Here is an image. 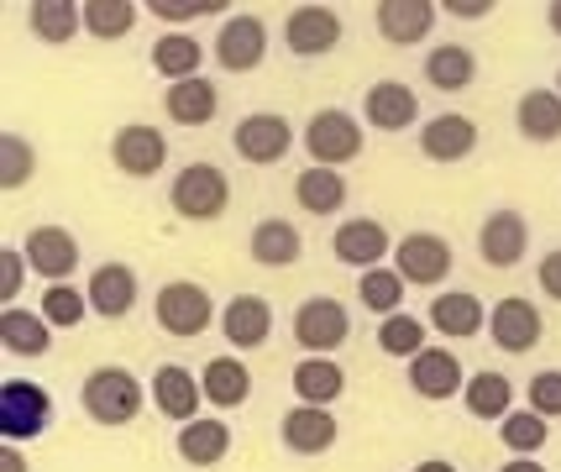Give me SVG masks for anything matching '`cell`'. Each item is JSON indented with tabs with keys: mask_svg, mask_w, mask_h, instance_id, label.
Returning <instances> with one entry per match:
<instances>
[{
	"mask_svg": "<svg viewBox=\"0 0 561 472\" xmlns=\"http://www.w3.org/2000/svg\"><path fill=\"white\" fill-rule=\"evenodd\" d=\"M220 336L237 352H257L273 336V304L263 295H237L220 310Z\"/></svg>",
	"mask_w": 561,
	"mask_h": 472,
	"instance_id": "obj_12",
	"label": "cell"
},
{
	"mask_svg": "<svg viewBox=\"0 0 561 472\" xmlns=\"http://www.w3.org/2000/svg\"><path fill=\"white\" fill-rule=\"evenodd\" d=\"M284 37H289V53L320 58V53H331L342 43V16H336L331 5H299V11H289Z\"/></svg>",
	"mask_w": 561,
	"mask_h": 472,
	"instance_id": "obj_13",
	"label": "cell"
},
{
	"mask_svg": "<svg viewBox=\"0 0 561 472\" xmlns=\"http://www.w3.org/2000/svg\"><path fill=\"white\" fill-rule=\"evenodd\" d=\"M425 79H431L436 90H467V84L478 79V58H472V48H462V43H440L436 53H425Z\"/></svg>",
	"mask_w": 561,
	"mask_h": 472,
	"instance_id": "obj_36",
	"label": "cell"
},
{
	"mask_svg": "<svg viewBox=\"0 0 561 472\" xmlns=\"http://www.w3.org/2000/svg\"><path fill=\"white\" fill-rule=\"evenodd\" d=\"M26 268H32V263H26L22 247H0V299H5V304H16Z\"/></svg>",
	"mask_w": 561,
	"mask_h": 472,
	"instance_id": "obj_44",
	"label": "cell"
},
{
	"mask_svg": "<svg viewBox=\"0 0 561 472\" xmlns=\"http://www.w3.org/2000/svg\"><path fill=\"white\" fill-rule=\"evenodd\" d=\"M557 95H561V74H557Z\"/></svg>",
	"mask_w": 561,
	"mask_h": 472,
	"instance_id": "obj_52",
	"label": "cell"
},
{
	"mask_svg": "<svg viewBox=\"0 0 561 472\" xmlns=\"http://www.w3.org/2000/svg\"><path fill=\"white\" fill-rule=\"evenodd\" d=\"M336 415L331 410H316V404H299V410H289L284 415V447L294 451V457H320V451L336 447Z\"/></svg>",
	"mask_w": 561,
	"mask_h": 472,
	"instance_id": "obj_22",
	"label": "cell"
},
{
	"mask_svg": "<svg viewBox=\"0 0 561 472\" xmlns=\"http://www.w3.org/2000/svg\"><path fill=\"white\" fill-rule=\"evenodd\" d=\"M0 472H26V457L16 441H0Z\"/></svg>",
	"mask_w": 561,
	"mask_h": 472,
	"instance_id": "obj_48",
	"label": "cell"
},
{
	"mask_svg": "<svg viewBox=\"0 0 561 472\" xmlns=\"http://www.w3.org/2000/svg\"><path fill=\"white\" fill-rule=\"evenodd\" d=\"M540 289H546V295L551 299H561V247L557 252H546V263H540Z\"/></svg>",
	"mask_w": 561,
	"mask_h": 472,
	"instance_id": "obj_46",
	"label": "cell"
},
{
	"mask_svg": "<svg viewBox=\"0 0 561 472\" xmlns=\"http://www.w3.org/2000/svg\"><path fill=\"white\" fill-rule=\"evenodd\" d=\"M489 336L504 352H530L540 342V310L530 299H499L489 315Z\"/></svg>",
	"mask_w": 561,
	"mask_h": 472,
	"instance_id": "obj_21",
	"label": "cell"
},
{
	"mask_svg": "<svg viewBox=\"0 0 561 472\" xmlns=\"http://www.w3.org/2000/svg\"><path fill=\"white\" fill-rule=\"evenodd\" d=\"M48 425H53V399H48V389H37V383H26V378L0 383V436H5V441L43 436Z\"/></svg>",
	"mask_w": 561,
	"mask_h": 472,
	"instance_id": "obj_4",
	"label": "cell"
},
{
	"mask_svg": "<svg viewBox=\"0 0 561 472\" xmlns=\"http://www.w3.org/2000/svg\"><path fill=\"white\" fill-rule=\"evenodd\" d=\"M163 105H169L173 126H205V122H216L220 90L210 84V79H184V84H169Z\"/></svg>",
	"mask_w": 561,
	"mask_h": 472,
	"instance_id": "obj_26",
	"label": "cell"
},
{
	"mask_svg": "<svg viewBox=\"0 0 561 472\" xmlns=\"http://www.w3.org/2000/svg\"><path fill=\"white\" fill-rule=\"evenodd\" d=\"M514 122H519V131H525L530 142H557L561 137V95L557 90H525Z\"/></svg>",
	"mask_w": 561,
	"mask_h": 472,
	"instance_id": "obj_33",
	"label": "cell"
},
{
	"mask_svg": "<svg viewBox=\"0 0 561 472\" xmlns=\"http://www.w3.org/2000/svg\"><path fill=\"white\" fill-rule=\"evenodd\" d=\"M378 347L389 352V357H420L425 352V321H415V315H389V321L378 325Z\"/></svg>",
	"mask_w": 561,
	"mask_h": 472,
	"instance_id": "obj_41",
	"label": "cell"
},
{
	"mask_svg": "<svg viewBox=\"0 0 561 472\" xmlns=\"http://www.w3.org/2000/svg\"><path fill=\"white\" fill-rule=\"evenodd\" d=\"M0 347L11 352V357H48L53 352V325L43 315H32L22 304H11L5 315H0Z\"/></svg>",
	"mask_w": 561,
	"mask_h": 472,
	"instance_id": "obj_25",
	"label": "cell"
},
{
	"mask_svg": "<svg viewBox=\"0 0 561 472\" xmlns=\"http://www.w3.org/2000/svg\"><path fill=\"white\" fill-rule=\"evenodd\" d=\"M393 274L404 278V284H420V289L440 284V278L451 274V247H446V237H436V231L399 237V242H393Z\"/></svg>",
	"mask_w": 561,
	"mask_h": 472,
	"instance_id": "obj_7",
	"label": "cell"
},
{
	"mask_svg": "<svg viewBox=\"0 0 561 472\" xmlns=\"http://www.w3.org/2000/svg\"><path fill=\"white\" fill-rule=\"evenodd\" d=\"M169 199L184 221H220L226 205H231V179L220 174L216 163H190V169H179Z\"/></svg>",
	"mask_w": 561,
	"mask_h": 472,
	"instance_id": "obj_2",
	"label": "cell"
},
{
	"mask_svg": "<svg viewBox=\"0 0 561 472\" xmlns=\"http://www.w3.org/2000/svg\"><path fill=\"white\" fill-rule=\"evenodd\" d=\"M226 451H231V425L190 421L184 430H179V457H184L190 468H216Z\"/></svg>",
	"mask_w": 561,
	"mask_h": 472,
	"instance_id": "obj_29",
	"label": "cell"
},
{
	"mask_svg": "<svg viewBox=\"0 0 561 472\" xmlns=\"http://www.w3.org/2000/svg\"><path fill=\"white\" fill-rule=\"evenodd\" d=\"M26 26L43 43H69L73 32L84 26V5H73V0H37V5H26Z\"/></svg>",
	"mask_w": 561,
	"mask_h": 472,
	"instance_id": "obj_35",
	"label": "cell"
},
{
	"mask_svg": "<svg viewBox=\"0 0 561 472\" xmlns=\"http://www.w3.org/2000/svg\"><path fill=\"white\" fill-rule=\"evenodd\" d=\"M268 58V26L263 16H231L216 32V64L226 74H252Z\"/></svg>",
	"mask_w": 561,
	"mask_h": 472,
	"instance_id": "obj_8",
	"label": "cell"
},
{
	"mask_svg": "<svg viewBox=\"0 0 561 472\" xmlns=\"http://www.w3.org/2000/svg\"><path fill=\"white\" fill-rule=\"evenodd\" d=\"M305 252V237L294 231V221H257L252 226V257L263 268H289Z\"/></svg>",
	"mask_w": 561,
	"mask_h": 472,
	"instance_id": "obj_31",
	"label": "cell"
},
{
	"mask_svg": "<svg viewBox=\"0 0 561 472\" xmlns=\"http://www.w3.org/2000/svg\"><path fill=\"white\" fill-rule=\"evenodd\" d=\"M530 410L546 415V421H557L561 415V373H536L530 378Z\"/></svg>",
	"mask_w": 561,
	"mask_h": 472,
	"instance_id": "obj_45",
	"label": "cell"
},
{
	"mask_svg": "<svg viewBox=\"0 0 561 472\" xmlns=\"http://www.w3.org/2000/svg\"><path fill=\"white\" fill-rule=\"evenodd\" d=\"M305 152L316 158V169H342L363 152V122L346 111H316L305 126Z\"/></svg>",
	"mask_w": 561,
	"mask_h": 472,
	"instance_id": "obj_3",
	"label": "cell"
},
{
	"mask_svg": "<svg viewBox=\"0 0 561 472\" xmlns=\"http://www.w3.org/2000/svg\"><path fill=\"white\" fill-rule=\"evenodd\" d=\"M142 16V5H131V0H84V32H95V37H126L131 26Z\"/></svg>",
	"mask_w": 561,
	"mask_h": 472,
	"instance_id": "obj_37",
	"label": "cell"
},
{
	"mask_svg": "<svg viewBox=\"0 0 561 472\" xmlns=\"http://www.w3.org/2000/svg\"><path fill=\"white\" fill-rule=\"evenodd\" d=\"M436 11L440 5H431V0H378V32L389 37L393 48H415V43H425L431 37V26H436Z\"/></svg>",
	"mask_w": 561,
	"mask_h": 472,
	"instance_id": "obj_15",
	"label": "cell"
},
{
	"mask_svg": "<svg viewBox=\"0 0 561 472\" xmlns=\"http://www.w3.org/2000/svg\"><path fill=\"white\" fill-rule=\"evenodd\" d=\"M131 304H137V274L126 263H100L90 274V310L105 321H122L131 315Z\"/></svg>",
	"mask_w": 561,
	"mask_h": 472,
	"instance_id": "obj_23",
	"label": "cell"
},
{
	"mask_svg": "<svg viewBox=\"0 0 561 472\" xmlns=\"http://www.w3.org/2000/svg\"><path fill=\"white\" fill-rule=\"evenodd\" d=\"M478 148V126L457 116V111H446V116H431V122L420 126V152L431 158V163H462L472 158Z\"/></svg>",
	"mask_w": 561,
	"mask_h": 472,
	"instance_id": "obj_19",
	"label": "cell"
},
{
	"mask_svg": "<svg viewBox=\"0 0 561 472\" xmlns=\"http://www.w3.org/2000/svg\"><path fill=\"white\" fill-rule=\"evenodd\" d=\"M440 336H451V342H467V336H478L483 325H489V315H483V299L467 295V289H446V295H436V304H431V321Z\"/></svg>",
	"mask_w": 561,
	"mask_h": 472,
	"instance_id": "obj_24",
	"label": "cell"
},
{
	"mask_svg": "<svg viewBox=\"0 0 561 472\" xmlns=\"http://www.w3.org/2000/svg\"><path fill=\"white\" fill-rule=\"evenodd\" d=\"M199 389H205V399H210L216 410H237V404H247L252 378H247V368L237 357H210L205 373H199Z\"/></svg>",
	"mask_w": 561,
	"mask_h": 472,
	"instance_id": "obj_32",
	"label": "cell"
},
{
	"mask_svg": "<svg viewBox=\"0 0 561 472\" xmlns=\"http://www.w3.org/2000/svg\"><path fill=\"white\" fill-rule=\"evenodd\" d=\"M546 22H551V32L561 37V0H551V5H546Z\"/></svg>",
	"mask_w": 561,
	"mask_h": 472,
	"instance_id": "obj_50",
	"label": "cell"
},
{
	"mask_svg": "<svg viewBox=\"0 0 561 472\" xmlns=\"http://www.w3.org/2000/svg\"><path fill=\"white\" fill-rule=\"evenodd\" d=\"M499 472H546V468H540L536 457H514V462H504Z\"/></svg>",
	"mask_w": 561,
	"mask_h": 472,
	"instance_id": "obj_49",
	"label": "cell"
},
{
	"mask_svg": "<svg viewBox=\"0 0 561 472\" xmlns=\"http://www.w3.org/2000/svg\"><path fill=\"white\" fill-rule=\"evenodd\" d=\"M410 389H415L420 399H431V404L462 394L467 383H462V362H457V352L425 347L420 357H410Z\"/></svg>",
	"mask_w": 561,
	"mask_h": 472,
	"instance_id": "obj_16",
	"label": "cell"
},
{
	"mask_svg": "<svg viewBox=\"0 0 561 472\" xmlns=\"http://www.w3.org/2000/svg\"><path fill=\"white\" fill-rule=\"evenodd\" d=\"M22 252H26V263L43 278H53V284H64L79 268V242H73V231H64V226H32Z\"/></svg>",
	"mask_w": 561,
	"mask_h": 472,
	"instance_id": "obj_11",
	"label": "cell"
},
{
	"mask_svg": "<svg viewBox=\"0 0 561 472\" xmlns=\"http://www.w3.org/2000/svg\"><path fill=\"white\" fill-rule=\"evenodd\" d=\"M142 11H152L158 22H195V16H216V11H231L226 0H147Z\"/></svg>",
	"mask_w": 561,
	"mask_h": 472,
	"instance_id": "obj_43",
	"label": "cell"
},
{
	"mask_svg": "<svg viewBox=\"0 0 561 472\" xmlns=\"http://www.w3.org/2000/svg\"><path fill=\"white\" fill-rule=\"evenodd\" d=\"M199 48L195 37H184V32H163L158 43H152V69L169 79V84H184V79H199Z\"/></svg>",
	"mask_w": 561,
	"mask_h": 472,
	"instance_id": "obj_30",
	"label": "cell"
},
{
	"mask_svg": "<svg viewBox=\"0 0 561 472\" xmlns=\"http://www.w3.org/2000/svg\"><path fill=\"white\" fill-rule=\"evenodd\" d=\"M37 169V152L22 131H0V189H22Z\"/></svg>",
	"mask_w": 561,
	"mask_h": 472,
	"instance_id": "obj_40",
	"label": "cell"
},
{
	"mask_svg": "<svg viewBox=\"0 0 561 472\" xmlns=\"http://www.w3.org/2000/svg\"><path fill=\"white\" fill-rule=\"evenodd\" d=\"M294 199H299V210H310V216H336L346 205V179L336 169H305V174L294 179Z\"/></svg>",
	"mask_w": 561,
	"mask_h": 472,
	"instance_id": "obj_28",
	"label": "cell"
},
{
	"mask_svg": "<svg viewBox=\"0 0 561 472\" xmlns=\"http://www.w3.org/2000/svg\"><path fill=\"white\" fill-rule=\"evenodd\" d=\"M210 315H216L210 295H205L199 284H190V278L158 289V325H163L169 336H199V331L210 325Z\"/></svg>",
	"mask_w": 561,
	"mask_h": 472,
	"instance_id": "obj_9",
	"label": "cell"
},
{
	"mask_svg": "<svg viewBox=\"0 0 561 472\" xmlns=\"http://www.w3.org/2000/svg\"><path fill=\"white\" fill-rule=\"evenodd\" d=\"M415 472H457V468H451V462H420Z\"/></svg>",
	"mask_w": 561,
	"mask_h": 472,
	"instance_id": "obj_51",
	"label": "cell"
},
{
	"mask_svg": "<svg viewBox=\"0 0 561 472\" xmlns=\"http://www.w3.org/2000/svg\"><path fill=\"white\" fill-rule=\"evenodd\" d=\"M84 310H90V304H84V295H79V289H69V284H53L48 295H43V310H37V315H43L48 325H58V331H69V325L84 321Z\"/></svg>",
	"mask_w": 561,
	"mask_h": 472,
	"instance_id": "obj_42",
	"label": "cell"
},
{
	"mask_svg": "<svg viewBox=\"0 0 561 472\" xmlns=\"http://www.w3.org/2000/svg\"><path fill=\"white\" fill-rule=\"evenodd\" d=\"M336 257L342 263H352V268H383V257L393 252V242H389V226L383 221H373V216H363V221H342L336 226Z\"/></svg>",
	"mask_w": 561,
	"mask_h": 472,
	"instance_id": "obj_18",
	"label": "cell"
},
{
	"mask_svg": "<svg viewBox=\"0 0 561 472\" xmlns=\"http://www.w3.org/2000/svg\"><path fill=\"white\" fill-rule=\"evenodd\" d=\"M111 163L122 169L126 179H152L163 163H169V137L158 126H122L111 137Z\"/></svg>",
	"mask_w": 561,
	"mask_h": 472,
	"instance_id": "obj_10",
	"label": "cell"
},
{
	"mask_svg": "<svg viewBox=\"0 0 561 472\" xmlns=\"http://www.w3.org/2000/svg\"><path fill=\"white\" fill-rule=\"evenodd\" d=\"M415 116H420V100L399 79H378L363 95V122L378 126V131H404V126H415Z\"/></svg>",
	"mask_w": 561,
	"mask_h": 472,
	"instance_id": "obj_20",
	"label": "cell"
},
{
	"mask_svg": "<svg viewBox=\"0 0 561 472\" xmlns=\"http://www.w3.org/2000/svg\"><path fill=\"white\" fill-rule=\"evenodd\" d=\"M352 336V321H346V304H336V299H305L299 304V315H294V342L310 352V357H325V352H336Z\"/></svg>",
	"mask_w": 561,
	"mask_h": 472,
	"instance_id": "obj_6",
	"label": "cell"
},
{
	"mask_svg": "<svg viewBox=\"0 0 561 472\" xmlns=\"http://www.w3.org/2000/svg\"><path fill=\"white\" fill-rule=\"evenodd\" d=\"M84 415L100 425H126L142 415V383L126 373V368H95V373L84 378Z\"/></svg>",
	"mask_w": 561,
	"mask_h": 472,
	"instance_id": "obj_1",
	"label": "cell"
},
{
	"mask_svg": "<svg viewBox=\"0 0 561 472\" xmlns=\"http://www.w3.org/2000/svg\"><path fill=\"white\" fill-rule=\"evenodd\" d=\"M231 148H237V158H242V163H252V169H268V163H278V158H289L294 126L284 122V116H273V111H257V116H242V122H237V131H231Z\"/></svg>",
	"mask_w": 561,
	"mask_h": 472,
	"instance_id": "obj_5",
	"label": "cell"
},
{
	"mask_svg": "<svg viewBox=\"0 0 561 472\" xmlns=\"http://www.w3.org/2000/svg\"><path fill=\"white\" fill-rule=\"evenodd\" d=\"M346 389V373L331 362V357H305L299 368H294V394L299 404H316V410H331Z\"/></svg>",
	"mask_w": 561,
	"mask_h": 472,
	"instance_id": "obj_27",
	"label": "cell"
},
{
	"mask_svg": "<svg viewBox=\"0 0 561 472\" xmlns=\"http://www.w3.org/2000/svg\"><path fill=\"white\" fill-rule=\"evenodd\" d=\"M152 404L169 415V421L190 425L199 421V404H205V389H199V378L190 368H179V362H163L158 373H152Z\"/></svg>",
	"mask_w": 561,
	"mask_h": 472,
	"instance_id": "obj_17",
	"label": "cell"
},
{
	"mask_svg": "<svg viewBox=\"0 0 561 472\" xmlns=\"http://www.w3.org/2000/svg\"><path fill=\"white\" fill-rule=\"evenodd\" d=\"M525 247H530V226L519 210H493L478 231V252H483L489 268H514L525 257Z\"/></svg>",
	"mask_w": 561,
	"mask_h": 472,
	"instance_id": "obj_14",
	"label": "cell"
},
{
	"mask_svg": "<svg viewBox=\"0 0 561 472\" xmlns=\"http://www.w3.org/2000/svg\"><path fill=\"white\" fill-rule=\"evenodd\" d=\"M357 295H363V304L373 310V315H399V304H404V278L393 274V268H367L363 278H357Z\"/></svg>",
	"mask_w": 561,
	"mask_h": 472,
	"instance_id": "obj_38",
	"label": "cell"
},
{
	"mask_svg": "<svg viewBox=\"0 0 561 472\" xmlns=\"http://www.w3.org/2000/svg\"><path fill=\"white\" fill-rule=\"evenodd\" d=\"M462 399H467V415L472 421H504L514 404V383L504 373H472Z\"/></svg>",
	"mask_w": 561,
	"mask_h": 472,
	"instance_id": "obj_34",
	"label": "cell"
},
{
	"mask_svg": "<svg viewBox=\"0 0 561 472\" xmlns=\"http://www.w3.org/2000/svg\"><path fill=\"white\" fill-rule=\"evenodd\" d=\"M440 11H451L457 22H478V16H489L493 11V0H446Z\"/></svg>",
	"mask_w": 561,
	"mask_h": 472,
	"instance_id": "obj_47",
	"label": "cell"
},
{
	"mask_svg": "<svg viewBox=\"0 0 561 472\" xmlns=\"http://www.w3.org/2000/svg\"><path fill=\"white\" fill-rule=\"evenodd\" d=\"M504 430H499V436H504V447L510 451H519V457H536L540 447H546V436H551V430H546V415H536V410H510V415H504Z\"/></svg>",
	"mask_w": 561,
	"mask_h": 472,
	"instance_id": "obj_39",
	"label": "cell"
}]
</instances>
